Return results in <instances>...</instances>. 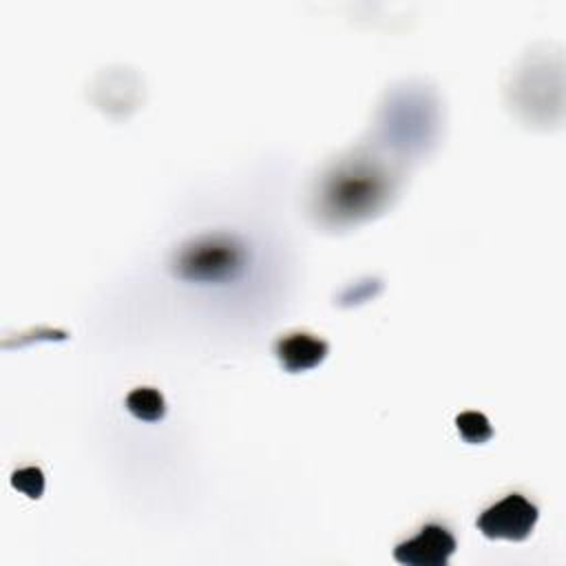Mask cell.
I'll list each match as a JSON object with an SVG mask.
<instances>
[{
	"instance_id": "7a4b0ae2",
	"label": "cell",
	"mask_w": 566,
	"mask_h": 566,
	"mask_svg": "<svg viewBox=\"0 0 566 566\" xmlns=\"http://www.w3.org/2000/svg\"><path fill=\"white\" fill-rule=\"evenodd\" d=\"M175 274L195 283H226L248 265L245 243L234 234H203L184 243L175 254Z\"/></svg>"
},
{
	"instance_id": "ba28073f",
	"label": "cell",
	"mask_w": 566,
	"mask_h": 566,
	"mask_svg": "<svg viewBox=\"0 0 566 566\" xmlns=\"http://www.w3.org/2000/svg\"><path fill=\"white\" fill-rule=\"evenodd\" d=\"M11 484L27 497L38 500L44 493V473L38 467H24L11 473Z\"/></svg>"
},
{
	"instance_id": "6da1fadb",
	"label": "cell",
	"mask_w": 566,
	"mask_h": 566,
	"mask_svg": "<svg viewBox=\"0 0 566 566\" xmlns=\"http://www.w3.org/2000/svg\"><path fill=\"white\" fill-rule=\"evenodd\" d=\"M391 192L387 168L367 157L340 164L325 177L318 208L332 221H356L385 206Z\"/></svg>"
},
{
	"instance_id": "52a82bcc",
	"label": "cell",
	"mask_w": 566,
	"mask_h": 566,
	"mask_svg": "<svg viewBox=\"0 0 566 566\" xmlns=\"http://www.w3.org/2000/svg\"><path fill=\"white\" fill-rule=\"evenodd\" d=\"M455 427L458 433L462 436L464 442L469 444H482L493 438V427L489 418L480 411H462L455 416Z\"/></svg>"
},
{
	"instance_id": "277c9868",
	"label": "cell",
	"mask_w": 566,
	"mask_h": 566,
	"mask_svg": "<svg viewBox=\"0 0 566 566\" xmlns=\"http://www.w3.org/2000/svg\"><path fill=\"white\" fill-rule=\"evenodd\" d=\"M455 537L442 524H424L411 539L394 548V559L405 566H447L455 553Z\"/></svg>"
},
{
	"instance_id": "8992f818",
	"label": "cell",
	"mask_w": 566,
	"mask_h": 566,
	"mask_svg": "<svg viewBox=\"0 0 566 566\" xmlns=\"http://www.w3.org/2000/svg\"><path fill=\"white\" fill-rule=\"evenodd\" d=\"M126 409L139 420L157 422L166 413V402L155 387H137L126 396Z\"/></svg>"
},
{
	"instance_id": "5b68a950",
	"label": "cell",
	"mask_w": 566,
	"mask_h": 566,
	"mask_svg": "<svg viewBox=\"0 0 566 566\" xmlns=\"http://www.w3.org/2000/svg\"><path fill=\"white\" fill-rule=\"evenodd\" d=\"M274 354L285 371L298 374V371H307V369H314L316 365H321L325 360V356L329 354V345H327V340H323L316 334L292 332L276 340Z\"/></svg>"
},
{
	"instance_id": "3957f363",
	"label": "cell",
	"mask_w": 566,
	"mask_h": 566,
	"mask_svg": "<svg viewBox=\"0 0 566 566\" xmlns=\"http://www.w3.org/2000/svg\"><path fill=\"white\" fill-rule=\"evenodd\" d=\"M539 517L537 506L520 493H509L500 502L484 509L478 517V531L489 539H526Z\"/></svg>"
}]
</instances>
